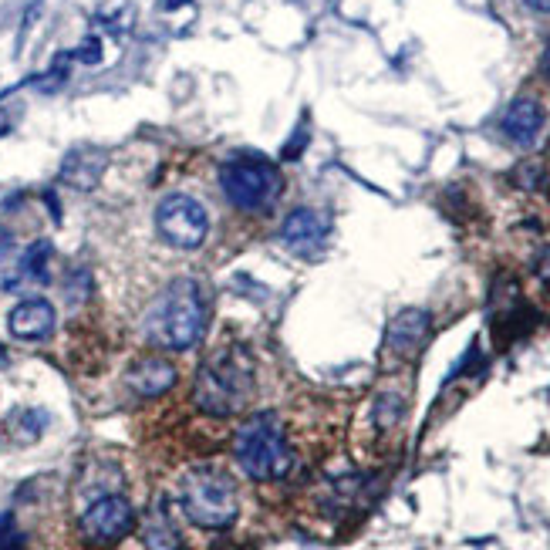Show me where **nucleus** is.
Listing matches in <instances>:
<instances>
[{
  "instance_id": "1",
  "label": "nucleus",
  "mask_w": 550,
  "mask_h": 550,
  "mask_svg": "<svg viewBox=\"0 0 550 550\" xmlns=\"http://www.w3.org/2000/svg\"><path fill=\"white\" fill-rule=\"evenodd\" d=\"M257 368L237 345L213 348L193 382V405L210 419H233L254 399Z\"/></svg>"
},
{
  "instance_id": "2",
  "label": "nucleus",
  "mask_w": 550,
  "mask_h": 550,
  "mask_svg": "<svg viewBox=\"0 0 550 550\" xmlns=\"http://www.w3.org/2000/svg\"><path fill=\"white\" fill-rule=\"evenodd\" d=\"M210 321V301L196 281H173L162 291L146 314V338L152 348L162 351H189L200 345Z\"/></svg>"
},
{
  "instance_id": "3",
  "label": "nucleus",
  "mask_w": 550,
  "mask_h": 550,
  "mask_svg": "<svg viewBox=\"0 0 550 550\" xmlns=\"http://www.w3.org/2000/svg\"><path fill=\"white\" fill-rule=\"evenodd\" d=\"M233 459L254 483H281L294 473V446L274 409L254 412L233 432Z\"/></svg>"
},
{
  "instance_id": "4",
  "label": "nucleus",
  "mask_w": 550,
  "mask_h": 550,
  "mask_svg": "<svg viewBox=\"0 0 550 550\" xmlns=\"http://www.w3.org/2000/svg\"><path fill=\"white\" fill-rule=\"evenodd\" d=\"M179 510L200 530H227L240 517L237 483L220 466H193L179 480Z\"/></svg>"
},
{
  "instance_id": "5",
  "label": "nucleus",
  "mask_w": 550,
  "mask_h": 550,
  "mask_svg": "<svg viewBox=\"0 0 550 550\" xmlns=\"http://www.w3.org/2000/svg\"><path fill=\"white\" fill-rule=\"evenodd\" d=\"M220 193L233 213L240 216H267L284 193L281 169L264 156H233L220 169Z\"/></svg>"
},
{
  "instance_id": "6",
  "label": "nucleus",
  "mask_w": 550,
  "mask_h": 550,
  "mask_svg": "<svg viewBox=\"0 0 550 550\" xmlns=\"http://www.w3.org/2000/svg\"><path fill=\"white\" fill-rule=\"evenodd\" d=\"M135 530V510L122 493H102L92 497L78 513V537L88 547H115Z\"/></svg>"
},
{
  "instance_id": "7",
  "label": "nucleus",
  "mask_w": 550,
  "mask_h": 550,
  "mask_svg": "<svg viewBox=\"0 0 550 550\" xmlns=\"http://www.w3.org/2000/svg\"><path fill=\"white\" fill-rule=\"evenodd\" d=\"M156 230L169 247L196 250L210 233V216L193 196L173 193L156 206Z\"/></svg>"
},
{
  "instance_id": "8",
  "label": "nucleus",
  "mask_w": 550,
  "mask_h": 550,
  "mask_svg": "<svg viewBox=\"0 0 550 550\" xmlns=\"http://www.w3.org/2000/svg\"><path fill=\"white\" fill-rule=\"evenodd\" d=\"M429 335H432V314L422 308H405L395 314L389 331H385V355L395 358V362H412L426 348Z\"/></svg>"
},
{
  "instance_id": "9",
  "label": "nucleus",
  "mask_w": 550,
  "mask_h": 550,
  "mask_svg": "<svg viewBox=\"0 0 550 550\" xmlns=\"http://www.w3.org/2000/svg\"><path fill=\"white\" fill-rule=\"evenodd\" d=\"M328 216L311 210V206H301V210L287 213L281 223V243L287 250L301 257H314L328 240Z\"/></svg>"
},
{
  "instance_id": "10",
  "label": "nucleus",
  "mask_w": 550,
  "mask_h": 550,
  "mask_svg": "<svg viewBox=\"0 0 550 550\" xmlns=\"http://www.w3.org/2000/svg\"><path fill=\"white\" fill-rule=\"evenodd\" d=\"M179 382V368L166 355H142L139 362L125 372V385L139 395V399H159Z\"/></svg>"
},
{
  "instance_id": "11",
  "label": "nucleus",
  "mask_w": 550,
  "mask_h": 550,
  "mask_svg": "<svg viewBox=\"0 0 550 550\" xmlns=\"http://www.w3.org/2000/svg\"><path fill=\"white\" fill-rule=\"evenodd\" d=\"M544 122H547V112L540 105V98L534 95H520L513 98L510 108L503 112V135L513 142V146H534L537 135L544 132Z\"/></svg>"
},
{
  "instance_id": "12",
  "label": "nucleus",
  "mask_w": 550,
  "mask_h": 550,
  "mask_svg": "<svg viewBox=\"0 0 550 550\" xmlns=\"http://www.w3.org/2000/svg\"><path fill=\"white\" fill-rule=\"evenodd\" d=\"M54 324H58V314L44 297H27L7 318V328H11L14 338L21 341H44L54 335Z\"/></svg>"
},
{
  "instance_id": "13",
  "label": "nucleus",
  "mask_w": 550,
  "mask_h": 550,
  "mask_svg": "<svg viewBox=\"0 0 550 550\" xmlns=\"http://www.w3.org/2000/svg\"><path fill=\"white\" fill-rule=\"evenodd\" d=\"M405 412H409L405 395L395 392V389H382L372 399V429L378 432V436H392V432L402 429Z\"/></svg>"
},
{
  "instance_id": "14",
  "label": "nucleus",
  "mask_w": 550,
  "mask_h": 550,
  "mask_svg": "<svg viewBox=\"0 0 550 550\" xmlns=\"http://www.w3.org/2000/svg\"><path fill=\"white\" fill-rule=\"evenodd\" d=\"M105 169V152L98 149H75L71 156L65 159V166H61V179L78 189H88L98 183V176H102Z\"/></svg>"
},
{
  "instance_id": "15",
  "label": "nucleus",
  "mask_w": 550,
  "mask_h": 550,
  "mask_svg": "<svg viewBox=\"0 0 550 550\" xmlns=\"http://www.w3.org/2000/svg\"><path fill=\"white\" fill-rule=\"evenodd\" d=\"M27 270H24V250L14 240H0V291H24Z\"/></svg>"
},
{
  "instance_id": "16",
  "label": "nucleus",
  "mask_w": 550,
  "mask_h": 550,
  "mask_svg": "<svg viewBox=\"0 0 550 550\" xmlns=\"http://www.w3.org/2000/svg\"><path fill=\"white\" fill-rule=\"evenodd\" d=\"M142 540H146L149 550H183V537H179V530L173 527V520H169V513H149L146 527H142Z\"/></svg>"
},
{
  "instance_id": "17",
  "label": "nucleus",
  "mask_w": 550,
  "mask_h": 550,
  "mask_svg": "<svg viewBox=\"0 0 550 550\" xmlns=\"http://www.w3.org/2000/svg\"><path fill=\"white\" fill-rule=\"evenodd\" d=\"M24 270H27V284H48L51 281V243H31L24 250Z\"/></svg>"
},
{
  "instance_id": "18",
  "label": "nucleus",
  "mask_w": 550,
  "mask_h": 550,
  "mask_svg": "<svg viewBox=\"0 0 550 550\" xmlns=\"http://www.w3.org/2000/svg\"><path fill=\"white\" fill-rule=\"evenodd\" d=\"M48 426V412L41 409H21L11 416V432L17 436V443H34Z\"/></svg>"
},
{
  "instance_id": "19",
  "label": "nucleus",
  "mask_w": 550,
  "mask_h": 550,
  "mask_svg": "<svg viewBox=\"0 0 550 550\" xmlns=\"http://www.w3.org/2000/svg\"><path fill=\"white\" fill-rule=\"evenodd\" d=\"M513 176H517V183L524 189H540V186H544V166H540L537 159L534 162H520Z\"/></svg>"
},
{
  "instance_id": "20",
  "label": "nucleus",
  "mask_w": 550,
  "mask_h": 550,
  "mask_svg": "<svg viewBox=\"0 0 550 550\" xmlns=\"http://www.w3.org/2000/svg\"><path fill=\"white\" fill-rule=\"evenodd\" d=\"M71 58L85 61V65H98V61H102V44H98V38H85L81 41V48L71 54Z\"/></svg>"
},
{
  "instance_id": "21",
  "label": "nucleus",
  "mask_w": 550,
  "mask_h": 550,
  "mask_svg": "<svg viewBox=\"0 0 550 550\" xmlns=\"http://www.w3.org/2000/svg\"><path fill=\"white\" fill-rule=\"evenodd\" d=\"M534 274H537L540 284L550 287V243H547V247L537 250V257H534Z\"/></svg>"
},
{
  "instance_id": "22",
  "label": "nucleus",
  "mask_w": 550,
  "mask_h": 550,
  "mask_svg": "<svg viewBox=\"0 0 550 550\" xmlns=\"http://www.w3.org/2000/svg\"><path fill=\"white\" fill-rule=\"evenodd\" d=\"M524 4L537 14H550V0H524Z\"/></svg>"
},
{
  "instance_id": "23",
  "label": "nucleus",
  "mask_w": 550,
  "mask_h": 550,
  "mask_svg": "<svg viewBox=\"0 0 550 550\" xmlns=\"http://www.w3.org/2000/svg\"><path fill=\"white\" fill-rule=\"evenodd\" d=\"M540 68H544V75L550 78V41H547V48H544V61H540Z\"/></svg>"
},
{
  "instance_id": "24",
  "label": "nucleus",
  "mask_w": 550,
  "mask_h": 550,
  "mask_svg": "<svg viewBox=\"0 0 550 550\" xmlns=\"http://www.w3.org/2000/svg\"><path fill=\"white\" fill-rule=\"evenodd\" d=\"M11 132V119H7V112H0V135Z\"/></svg>"
},
{
  "instance_id": "25",
  "label": "nucleus",
  "mask_w": 550,
  "mask_h": 550,
  "mask_svg": "<svg viewBox=\"0 0 550 550\" xmlns=\"http://www.w3.org/2000/svg\"><path fill=\"white\" fill-rule=\"evenodd\" d=\"M4 362H7V351H4V348H0V368H4Z\"/></svg>"
}]
</instances>
